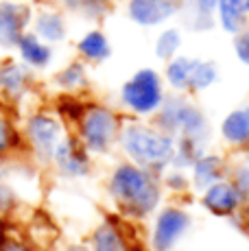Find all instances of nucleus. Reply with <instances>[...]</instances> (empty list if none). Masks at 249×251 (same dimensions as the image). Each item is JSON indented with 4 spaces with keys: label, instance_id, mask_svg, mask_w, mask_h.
<instances>
[{
    "label": "nucleus",
    "instance_id": "1",
    "mask_svg": "<svg viewBox=\"0 0 249 251\" xmlns=\"http://www.w3.org/2000/svg\"><path fill=\"white\" fill-rule=\"evenodd\" d=\"M118 144L133 164L151 173H160L166 166H171V157L175 151V136L162 131L155 125L145 123V120H131L121 127Z\"/></svg>",
    "mask_w": 249,
    "mask_h": 251
},
{
    "label": "nucleus",
    "instance_id": "14",
    "mask_svg": "<svg viewBox=\"0 0 249 251\" xmlns=\"http://www.w3.org/2000/svg\"><path fill=\"white\" fill-rule=\"evenodd\" d=\"M221 138L234 149H249V103L234 107L221 120Z\"/></svg>",
    "mask_w": 249,
    "mask_h": 251
},
{
    "label": "nucleus",
    "instance_id": "10",
    "mask_svg": "<svg viewBox=\"0 0 249 251\" xmlns=\"http://www.w3.org/2000/svg\"><path fill=\"white\" fill-rule=\"evenodd\" d=\"M188 214L177 207H166L155 223L153 234V247L155 251H171L173 245L179 240V236L188 229Z\"/></svg>",
    "mask_w": 249,
    "mask_h": 251
},
{
    "label": "nucleus",
    "instance_id": "7",
    "mask_svg": "<svg viewBox=\"0 0 249 251\" xmlns=\"http://www.w3.org/2000/svg\"><path fill=\"white\" fill-rule=\"evenodd\" d=\"M181 7H184V0H127L124 13L138 26L155 28L179 16Z\"/></svg>",
    "mask_w": 249,
    "mask_h": 251
},
{
    "label": "nucleus",
    "instance_id": "9",
    "mask_svg": "<svg viewBox=\"0 0 249 251\" xmlns=\"http://www.w3.org/2000/svg\"><path fill=\"white\" fill-rule=\"evenodd\" d=\"M57 164L61 175L66 177H83L90 171V151L83 147L76 136H68L59 140L55 153H52V160Z\"/></svg>",
    "mask_w": 249,
    "mask_h": 251
},
{
    "label": "nucleus",
    "instance_id": "21",
    "mask_svg": "<svg viewBox=\"0 0 249 251\" xmlns=\"http://www.w3.org/2000/svg\"><path fill=\"white\" fill-rule=\"evenodd\" d=\"M52 83L57 85L61 92H68V94H73V92H81L88 88L90 79H88V68H85L83 61H70L68 66H64L59 72L55 75V79H52Z\"/></svg>",
    "mask_w": 249,
    "mask_h": 251
},
{
    "label": "nucleus",
    "instance_id": "13",
    "mask_svg": "<svg viewBox=\"0 0 249 251\" xmlns=\"http://www.w3.org/2000/svg\"><path fill=\"white\" fill-rule=\"evenodd\" d=\"M219 0H184L181 18L186 28L195 33H208L217 26Z\"/></svg>",
    "mask_w": 249,
    "mask_h": 251
},
{
    "label": "nucleus",
    "instance_id": "19",
    "mask_svg": "<svg viewBox=\"0 0 249 251\" xmlns=\"http://www.w3.org/2000/svg\"><path fill=\"white\" fill-rule=\"evenodd\" d=\"M190 168H193L195 186L205 190L208 186L221 181V177L225 175V160L217 153H203Z\"/></svg>",
    "mask_w": 249,
    "mask_h": 251
},
{
    "label": "nucleus",
    "instance_id": "12",
    "mask_svg": "<svg viewBox=\"0 0 249 251\" xmlns=\"http://www.w3.org/2000/svg\"><path fill=\"white\" fill-rule=\"evenodd\" d=\"M20 61L31 70H46L52 64V46L35 35L28 28L16 44Z\"/></svg>",
    "mask_w": 249,
    "mask_h": 251
},
{
    "label": "nucleus",
    "instance_id": "28",
    "mask_svg": "<svg viewBox=\"0 0 249 251\" xmlns=\"http://www.w3.org/2000/svg\"><path fill=\"white\" fill-rule=\"evenodd\" d=\"M18 142H20V136H18V131L13 129V125L9 123V120L0 118V155H4V153L11 147H16Z\"/></svg>",
    "mask_w": 249,
    "mask_h": 251
},
{
    "label": "nucleus",
    "instance_id": "33",
    "mask_svg": "<svg viewBox=\"0 0 249 251\" xmlns=\"http://www.w3.org/2000/svg\"><path fill=\"white\" fill-rule=\"evenodd\" d=\"M70 251H85V249H79V247H73V249H70Z\"/></svg>",
    "mask_w": 249,
    "mask_h": 251
},
{
    "label": "nucleus",
    "instance_id": "22",
    "mask_svg": "<svg viewBox=\"0 0 249 251\" xmlns=\"http://www.w3.org/2000/svg\"><path fill=\"white\" fill-rule=\"evenodd\" d=\"M203 153H205V142L179 136V138H175V151H173V157H171V166L179 168V171L190 168Z\"/></svg>",
    "mask_w": 249,
    "mask_h": 251
},
{
    "label": "nucleus",
    "instance_id": "29",
    "mask_svg": "<svg viewBox=\"0 0 249 251\" xmlns=\"http://www.w3.org/2000/svg\"><path fill=\"white\" fill-rule=\"evenodd\" d=\"M232 37H234V52H236V59L241 61L243 66H249V24Z\"/></svg>",
    "mask_w": 249,
    "mask_h": 251
},
{
    "label": "nucleus",
    "instance_id": "8",
    "mask_svg": "<svg viewBox=\"0 0 249 251\" xmlns=\"http://www.w3.org/2000/svg\"><path fill=\"white\" fill-rule=\"evenodd\" d=\"M33 7L25 0H0V48H16L31 28Z\"/></svg>",
    "mask_w": 249,
    "mask_h": 251
},
{
    "label": "nucleus",
    "instance_id": "31",
    "mask_svg": "<svg viewBox=\"0 0 249 251\" xmlns=\"http://www.w3.org/2000/svg\"><path fill=\"white\" fill-rule=\"evenodd\" d=\"M166 183H169V188H173V190H184V188H186L184 173H181L179 168H175L173 173H169V175H166Z\"/></svg>",
    "mask_w": 249,
    "mask_h": 251
},
{
    "label": "nucleus",
    "instance_id": "11",
    "mask_svg": "<svg viewBox=\"0 0 249 251\" xmlns=\"http://www.w3.org/2000/svg\"><path fill=\"white\" fill-rule=\"evenodd\" d=\"M31 31L35 33L40 40H44L46 44H59L68 37V20H66L61 9L52 7H42L37 11H33V22Z\"/></svg>",
    "mask_w": 249,
    "mask_h": 251
},
{
    "label": "nucleus",
    "instance_id": "3",
    "mask_svg": "<svg viewBox=\"0 0 249 251\" xmlns=\"http://www.w3.org/2000/svg\"><path fill=\"white\" fill-rule=\"evenodd\" d=\"M153 125L162 131L179 138H195L208 144L210 140V123L205 118L203 109L195 105L190 99H186L184 92L166 94L160 109L153 114Z\"/></svg>",
    "mask_w": 249,
    "mask_h": 251
},
{
    "label": "nucleus",
    "instance_id": "17",
    "mask_svg": "<svg viewBox=\"0 0 249 251\" xmlns=\"http://www.w3.org/2000/svg\"><path fill=\"white\" fill-rule=\"evenodd\" d=\"M76 52L88 64H103L112 57V44H109L107 35L100 28H90L76 42Z\"/></svg>",
    "mask_w": 249,
    "mask_h": 251
},
{
    "label": "nucleus",
    "instance_id": "4",
    "mask_svg": "<svg viewBox=\"0 0 249 251\" xmlns=\"http://www.w3.org/2000/svg\"><path fill=\"white\" fill-rule=\"evenodd\" d=\"M164 79L155 68L136 70L121 88V103L136 118H151L164 100Z\"/></svg>",
    "mask_w": 249,
    "mask_h": 251
},
{
    "label": "nucleus",
    "instance_id": "30",
    "mask_svg": "<svg viewBox=\"0 0 249 251\" xmlns=\"http://www.w3.org/2000/svg\"><path fill=\"white\" fill-rule=\"evenodd\" d=\"M234 188H236L241 195L249 197V164L247 166H241L234 173Z\"/></svg>",
    "mask_w": 249,
    "mask_h": 251
},
{
    "label": "nucleus",
    "instance_id": "2",
    "mask_svg": "<svg viewBox=\"0 0 249 251\" xmlns=\"http://www.w3.org/2000/svg\"><path fill=\"white\" fill-rule=\"evenodd\" d=\"M109 190L114 199H118V203L133 216L149 214L160 201V188L153 179V173L133 162L121 164L114 171Z\"/></svg>",
    "mask_w": 249,
    "mask_h": 251
},
{
    "label": "nucleus",
    "instance_id": "24",
    "mask_svg": "<svg viewBox=\"0 0 249 251\" xmlns=\"http://www.w3.org/2000/svg\"><path fill=\"white\" fill-rule=\"evenodd\" d=\"M219 81V66L210 59H195L193 72H190L188 92H203L212 88Z\"/></svg>",
    "mask_w": 249,
    "mask_h": 251
},
{
    "label": "nucleus",
    "instance_id": "5",
    "mask_svg": "<svg viewBox=\"0 0 249 251\" xmlns=\"http://www.w3.org/2000/svg\"><path fill=\"white\" fill-rule=\"evenodd\" d=\"M123 120L112 107L100 103L88 105L83 118L76 123V138L90 153H107L118 142Z\"/></svg>",
    "mask_w": 249,
    "mask_h": 251
},
{
    "label": "nucleus",
    "instance_id": "25",
    "mask_svg": "<svg viewBox=\"0 0 249 251\" xmlns=\"http://www.w3.org/2000/svg\"><path fill=\"white\" fill-rule=\"evenodd\" d=\"M181 44H184V33L177 26H166L155 37V57L162 61L173 59L175 55H179Z\"/></svg>",
    "mask_w": 249,
    "mask_h": 251
},
{
    "label": "nucleus",
    "instance_id": "20",
    "mask_svg": "<svg viewBox=\"0 0 249 251\" xmlns=\"http://www.w3.org/2000/svg\"><path fill=\"white\" fill-rule=\"evenodd\" d=\"M195 59H197V57L175 55L173 59L166 61L164 76H162V79L166 81V85L173 92H188V81H190V72H193Z\"/></svg>",
    "mask_w": 249,
    "mask_h": 251
},
{
    "label": "nucleus",
    "instance_id": "26",
    "mask_svg": "<svg viewBox=\"0 0 249 251\" xmlns=\"http://www.w3.org/2000/svg\"><path fill=\"white\" fill-rule=\"evenodd\" d=\"M85 109H88V103H83L79 96L68 94V92L57 99V116H59L61 123L76 125L81 118H83Z\"/></svg>",
    "mask_w": 249,
    "mask_h": 251
},
{
    "label": "nucleus",
    "instance_id": "34",
    "mask_svg": "<svg viewBox=\"0 0 249 251\" xmlns=\"http://www.w3.org/2000/svg\"><path fill=\"white\" fill-rule=\"evenodd\" d=\"M247 160H249V155H247Z\"/></svg>",
    "mask_w": 249,
    "mask_h": 251
},
{
    "label": "nucleus",
    "instance_id": "23",
    "mask_svg": "<svg viewBox=\"0 0 249 251\" xmlns=\"http://www.w3.org/2000/svg\"><path fill=\"white\" fill-rule=\"evenodd\" d=\"M59 2L64 11L68 13H76V16H83L88 20H100L109 13L116 0H59Z\"/></svg>",
    "mask_w": 249,
    "mask_h": 251
},
{
    "label": "nucleus",
    "instance_id": "16",
    "mask_svg": "<svg viewBox=\"0 0 249 251\" xmlns=\"http://www.w3.org/2000/svg\"><path fill=\"white\" fill-rule=\"evenodd\" d=\"M241 192L234 188V183H225V181H217L212 186L205 188V195H203V203L210 212L214 214L223 216L229 214L238 207V201H241Z\"/></svg>",
    "mask_w": 249,
    "mask_h": 251
},
{
    "label": "nucleus",
    "instance_id": "6",
    "mask_svg": "<svg viewBox=\"0 0 249 251\" xmlns=\"http://www.w3.org/2000/svg\"><path fill=\"white\" fill-rule=\"evenodd\" d=\"M25 136L31 142L37 157L42 162H50L59 140L66 136V129L59 116H52L49 112H35L26 118Z\"/></svg>",
    "mask_w": 249,
    "mask_h": 251
},
{
    "label": "nucleus",
    "instance_id": "18",
    "mask_svg": "<svg viewBox=\"0 0 249 251\" xmlns=\"http://www.w3.org/2000/svg\"><path fill=\"white\" fill-rule=\"evenodd\" d=\"M31 83V68L22 61H2L0 64V90L11 99L22 96Z\"/></svg>",
    "mask_w": 249,
    "mask_h": 251
},
{
    "label": "nucleus",
    "instance_id": "15",
    "mask_svg": "<svg viewBox=\"0 0 249 251\" xmlns=\"http://www.w3.org/2000/svg\"><path fill=\"white\" fill-rule=\"evenodd\" d=\"M217 24L229 35H236L249 24V0H219Z\"/></svg>",
    "mask_w": 249,
    "mask_h": 251
},
{
    "label": "nucleus",
    "instance_id": "32",
    "mask_svg": "<svg viewBox=\"0 0 249 251\" xmlns=\"http://www.w3.org/2000/svg\"><path fill=\"white\" fill-rule=\"evenodd\" d=\"M4 251H28L25 245H20V243H7L4 245Z\"/></svg>",
    "mask_w": 249,
    "mask_h": 251
},
{
    "label": "nucleus",
    "instance_id": "27",
    "mask_svg": "<svg viewBox=\"0 0 249 251\" xmlns=\"http://www.w3.org/2000/svg\"><path fill=\"white\" fill-rule=\"evenodd\" d=\"M94 251H124V243L118 231L105 225L94 234Z\"/></svg>",
    "mask_w": 249,
    "mask_h": 251
}]
</instances>
